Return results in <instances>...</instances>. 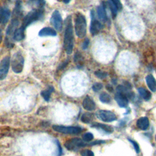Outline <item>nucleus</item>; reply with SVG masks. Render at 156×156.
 <instances>
[{"label": "nucleus", "mask_w": 156, "mask_h": 156, "mask_svg": "<svg viewBox=\"0 0 156 156\" xmlns=\"http://www.w3.org/2000/svg\"><path fill=\"white\" fill-rule=\"evenodd\" d=\"M74 46V34L71 23V17L68 16L66 20V27L64 34L63 46L66 52L71 54L73 52Z\"/></svg>", "instance_id": "obj_1"}, {"label": "nucleus", "mask_w": 156, "mask_h": 156, "mask_svg": "<svg viewBox=\"0 0 156 156\" xmlns=\"http://www.w3.org/2000/svg\"><path fill=\"white\" fill-rule=\"evenodd\" d=\"M74 28L76 35L80 38H83L85 36L87 32V22L85 16L80 13H77L75 17Z\"/></svg>", "instance_id": "obj_2"}, {"label": "nucleus", "mask_w": 156, "mask_h": 156, "mask_svg": "<svg viewBox=\"0 0 156 156\" xmlns=\"http://www.w3.org/2000/svg\"><path fill=\"white\" fill-rule=\"evenodd\" d=\"M43 13L44 10L43 9H34L32 10L23 19L21 26L26 29L30 24L40 20L43 15Z\"/></svg>", "instance_id": "obj_3"}, {"label": "nucleus", "mask_w": 156, "mask_h": 156, "mask_svg": "<svg viewBox=\"0 0 156 156\" xmlns=\"http://www.w3.org/2000/svg\"><path fill=\"white\" fill-rule=\"evenodd\" d=\"M24 59L23 55L20 52H17L13 54L12 61V69L15 73H20L22 72L24 67Z\"/></svg>", "instance_id": "obj_4"}, {"label": "nucleus", "mask_w": 156, "mask_h": 156, "mask_svg": "<svg viewBox=\"0 0 156 156\" xmlns=\"http://www.w3.org/2000/svg\"><path fill=\"white\" fill-rule=\"evenodd\" d=\"M65 147L70 151H75L86 146L85 142L79 138H73L64 143Z\"/></svg>", "instance_id": "obj_5"}, {"label": "nucleus", "mask_w": 156, "mask_h": 156, "mask_svg": "<svg viewBox=\"0 0 156 156\" xmlns=\"http://www.w3.org/2000/svg\"><path fill=\"white\" fill-rule=\"evenodd\" d=\"M52 127L56 132L66 134H78L82 131V129L78 126H65L62 125H53Z\"/></svg>", "instance_id": "obj_6"}, {"label": "nucleus", "mask_w": 156, "mask_h": 156, "mask_svg": "<svg viewBox=\"0 0 156 156\" xmlns=\"http://www.w3.org/2000/svg\"><path fill=\"white\" fill-rule=\"evenodd\" d=\"M96 115L98 119L104 122H112L116 119V115L109 110H100L96 113Z\"/></svg>", "instance_id": "obj_7"}, {"label": "nucleus", "mask_w": 156, "mask_h": 156, "mask_svg": "<svg viewBox=\"0 0 156 156\" xmlns=\"http://www.w3.org/2000/svg\"><path fill=\"white\" fill-rule=\"evenodd\" d=\"M10 63L9 56H5L0 62V80L4 79L8 73Z\"/></svg>", "instance_id": "obj_8"}, {"label": "nucleus", "mask_w": 156, "mask_h": 156, "mask_svg": "<svg viewBox=\"0 0 156 156\" xmlns=\"http://www.w3.org/2000/svg\"><path fill=\"white\" fill-rule=\"evenodd\" d=\"M50 22L57 30L59 31L62 29L63 24L62 18L60 12L57 10H54L52 13Z\"/></svg>", "instance_id": "obj_9"}, {"label": "nucleus", "mask_w": 156, "mask_h": 156, "mask_svg": "<svg viewBox=\"0 0 156 156\" xmlns=\"http://www.w3.org/2000/svg\"><path fill=\"white\" fill-rule=\"evenodd\" d=\"M115 99L116 101L117 104L121 107L125 108L128 105V99L127 96L122 93L118 92L115 95Z\"/></svg>", "instance_id": "obj_10"}, {"label": "nucleus", "mask_w": 156, "mask_h": 156, "mask_svg": "<svg viewBox=\"0 0 156 156\" xmlns=\"http://www.w3.org/2000/svg\"><path fill=\"white\" fill-rule=\"evenodd\" d=\"M20 18L18 17H13L10 24L7 28L6 34L7 36L13 35L15 30L18 28V25L20 24Z\"/></svg>", "instance_id": "obj_11"}, {"label": "nucleus", "mask_w": 156, "mask_h": 156, "mask_svg": "<svg viewBox=\"0 0 156 156\" xmlns=\"http://www.w3.org/2000/svg\"><path fill=\"white\" fill-rule=\"evenodd\" d=\"M10 16V11L9 9L0 7V24H5Z\"/></svg>", "instance_id": "obj_12"}, {"label": "nucleus", "mask_w": 156, "mask_h": 156, "mask_svg": "<svg viewBox=\"0 0 156 156\" xmlns=\"http://www.w3.org/2000/svg\"><path fill=\"white\" fill-rule=\"evenodd\" d=\"M82 105L84 109L87 111H93L96 108V104L94 101L89 96H87L83 101Z\"/></svg>", "instance_id": "obj_13"}, {"label": "nucleus", "mask_w": 156, "mask_h": 156, "mask_svg": "<svg viewBox=\"0 0 156 156\" xmlns=\"http://www.w3.org/2000/svg\"><path fill=\"white\" fill-rule=\"evenodd\" d=\"M102 29V24L96 19H92L90 25V32L93 35L98 34Z\"/></svg>", "instance_id": "obj_14"}, {"label": "nucleus", "mask_w": 156, "mask_h": 156, "mask_svg": "<svg viewBox=\"0 0 156 156\" xmlns=\"http://www.w3.org/2000/svg\"><path fill=\"white\" fill-rule=\"evenodd\" d=\"M136 126L141 130H147L149 126V121L146 116L141 117L137 120Z\"/></svg>", "instance_id": "obj_15"}, {"label": "nucleus", "mask_w": 156, "mask_h": 156, "mask_svg": "<svg viewBox=\"0 0 156 156\" xmlns=\"http://www.w3.org/2000/svg\"><path fill=\"white\" fill-rule=\"evenodd\" d=\"M38 35L40 37H47V36H51V37H55L57 35L56 31L49 27L42 28L38 32Z\"/></svg>", "instance_id": "obj_16"}, {"label": "nucleus", "mask_w": 156, "mask_h": 156, "mask_svg": "<svg viewBox=\"0 0 156 156\" xmlns=\"http://www.w3.org/2000/svg\"><path fill=\"white\" fill-rule=\"evenodd\" d=\"M24 30H25V28L23 27L22 26L18 27L15 30L13 35V38L14 39V40L20 41L23 40L24 38V36H25Z\"/></svg>", "instance_id": "obj_17"}, {"label": "nucleus", "mask_w": 156, "mask_h": 156, "mask_svg": "<svg viewBox=\"0 0 156 156\" xmlns=\"http://www.w3.org/2000/svg\"><path fill=\"white\" fill-rule=\"evenodd\" d=\"M146 81L149 89L152 91H156V80L151 74H149L146 77Z\"/></svg>", "instance_id": "obj_18"}, {"label": "nucleus", "mask_w": 156, "mask_h": 156, "mask_svg": "<svg viewBox=\"0 0 156 156\" xmlns=\"http://www.w3.org/2000/svg\"><path fill=\"white\" fill-rule=\"evenodd\" d=\"M92 127H95V128H98L103 130L107 133H111L113 132V128L111 126H108L107 124H101V123H98V122H94L93 124H91Z\"/></svg>", "instance_id": "obj_19"}, {"label": "nucleus", "mask_w": 156, "mask_h": 156, "mask_svg": "<svg viewBox=\"0 0 156 156\" xmlns=\"http://www.w3.org/2000/svg\"><path fill=\"white\" fill-rule=\"evenodd\" d=\"M74 62L78 68H81L83 64V59L81 53L78 51L75 53L74 55Z\"/></svg>", "instance_id": "obj_20"}, {"label": "nucleus", "mask_w": 156, "mask_h": 156, "mask_svg": "<svg viewBox=\"0 0 156 156\" xmlns=\"http://www.w3.org/2000/svg\"><path fill=\"white\" fill-rule=\"evenodd\" d=\"M97 14L99 18L102 21H105L107 19V15L105 8L103 5H99L97 8Z\"/></svg>", "instance_id": "obj_21"}, {"label": "nucleus", "mask_w": 156, "mask_h": 156, "mask_svg": "<svg viewBox=\"0 0 156 156\" xmlns=\"http://www.w3.org/2000/svg\"><path fill=\"white\" fill-rule=\"evenodd\" d=\"M138 93L146 101H149L151 98V93L147 91V90L144 89L143 87H140L138 89Z\"/></svg>", "instance_id": "obj_22"}, {"label": "nucleus", "mask_w": 156, "mask_h": 156, "mask_svg": "<svg viewBox=\"0 0 156 156\" xmlns=\"http://www.w3.org/2000/svg\"><path fill=\"white\" fill-rule=\"evenodd\" d=\"M94 118V115L91 113H85L81 116V121L83 123L88 124L93 121Z\"/></svg>", "instance_id": "obj_23"}, {"label": "nucleus", "mask_w": 156, "mask_h": 156, "mask_svg": "<svg viewBox=\"0 0 156 156\" xmlns=\"http://www.w3.org/2000/svg\"><path fill=\"white\" fill-rule=\"evenodd\" d=\"M53 91H54V88L52 87H49L47 90L42 91L41 92V95L42 96V97L45 101H49L50 99L51 94Z\"/></svg>", "instance_id": "obj_24"}, {"label": "nucleus", "mask_w": 156, "mask_h": 156, "mask_svg": "<svg viewBox=\"0 0 156 156\" xmlns=\"http://www.w3.org/2000/svg\"><path fill=\"white\" fill-rule=\"evenodd\" d=\"M29 2L37 9H43L46 4L44 0H29Z\"/></svg>", "instance_id": "obj_25"}, {"label": "nucleus", "mask_w": 156, "mask_h": 156, "mask_svg": "<svg viewBox=\"0 0 156 156\" xmlns=\"http://www.w3.org/2000/svg\"><path fill=\"white\" fill-rule=\"evenodd\" d=\"M99 99L103 103H108L111 101V97L108 94L103 92L100 94Z\"/></svg>", "instance_id": "obj_26"}, {"label": "nucleus", "mask_w": 156, "mask_h": 156, "mask_svg": "<svg viewBox=\"0 0 156 156\" xmlns=\"http://www.w3.org/2000/svg\"><path fill=\"white\" fill-rule=\"evenodd\" d=\"M93 139V135L90 132H87L83 135V140L85 142H90Z\"/></svg>", "instance_id": "obj_27"}, {"label": "nucleus", "mask_w": 156, "mask_h": 156, "mask_svg": "<svg viewBox=\"0 0 156 156\" xmlns=\"http://www.w3.org/2000/svg\"><path fill=\"white\" fill-rule=\"evenodd\" d=\"M94 74L96 77H98L99 79H104L107 76V73L106 72L99 71V70L95 71Z\"/></svg>", "instance_id": "obj_28"}, {"label": "nucleus", "mask_w": 156, "mask_h": 156, "mask_svg": "<svg viewBox=\"0 0 156 156\" xmlns=\"http://www.w3.org/2000/svg\"><path fill=\"white\" fill-rule=\"evenodd\" d=\"M103 87V85L101 83H99V82H96L94 83L93 86H92V89L95 92H97V91H99V90H101Z\"/></svg>", "instance_id": "obj_29"}, {"label": "nucleus", "mask_w": 156, "mask_h": 156, "mask_svg": "<svg viewBox=\"0 0 156 156\" xmlns=\"http://www.w3.org/2000/svg\"><path fill=\"white\" fill-rule=\"evenodd\" d=\"M108 5L110 7V10H111V12H112V15L113 16V17H115L116 15V12H117V9L116 7H115V5L112 2H108Z\"/></svg>", "instance_id": "obj_30"}, {"label": "nucleus", "mask_w": 156, "mask_h": 156, "mask_svg": "<svg viewBox=\"0 0 156 156\" xmlns=\"http://www.w3.org/2000/svg\"><path fill=\"white\" fill-rule=\"evenodd\" d=\"M110 1L115 5V7L118 10H121L122 9V6L120 0H110Z\"/></svg>", "instance_id": "obj_31"}, {"label": "nucleus", "mask_w": 156, "mask_h": 156, "mask_svg": "<svg viewBox=\"0 0 156 156\" xmlns=\"http://www.w3.org/2000/svg\"><path fill=\"white\" fill-rule=\"evenodd\" d=\"M82 156H94V153L89 149H85L80 152Z\"/></svg>", "instance_id": "obj_32"}, {"label": "nucleus", "mask_w": 156, "mask_h": 156, "mask_svg": "<svg viewBox=\"0 0 156 156\" xmlns=\"http://www.w3.org/2000/svg\"><path fill=\"white\" fill-rule=\"evenodd\" d=\"M128 140H129V141L132 144V145L133 146V147H134V149H135L136 152V153H139V152H140V147H139L138 144L135 141L132 140H131V139H130V138H128Z\"/></svg>", "instance_id": "obj_33"}, {"label": "nucleus", "mask_w": 156, "mask_h": 156, "mask_svg": "<svg viewBox=\"0 0 156 156\" xmlns=\"http://www.w3.org/2000/svg\"><path fill=\"white\" fill-rule=\"evenodd\" d=\"M89 43H90L89 39L88 38H86L84 40V41H83V43L82 44V48H83V49H86L88 48V46L89 45Z\"/></svg>", "instance_id": "obj_34"}, {"label": "nucleus", "mask_w": 156, "mask_h": 156, "mask_svg": "<svg viewBox=\"0 0 156 156\" xmlns=\"http://www.w3.org/2000/svg\"><path fill=\"white\" fill-rule=\"evenodd\" d=\"M105 143V141H94V142H93V143H91V145H94V144H101V143Z\"/></svg>", "instance_id": "obj_35"}, {"label": "nucleus", "mask_w": 156, "mask_h": 156, "mask_svg": "<svg viewBox=\"0 0 156 156\" xmlns=\"http://www.w3.org/2000/svg\"><path fill=\"white\" fill-rule=\"evenodd\" d=\"M106 88L107 90H108L109 91H112L113 90V88L112 87H110V85H107L106 86Z\"/></svg>", "instance_id": "obj_36"}, {"label": "nucleus", "mask_w": 156, "mask_h": 156, "mask_svg": "<svg viewBox=\"0 0 156 156\" xmlns=\"http://www.w3.org/2000/svg\"><path fill=\"white\" fill-rule=\"evenodd\" d=\"M62 1H63L64 3H65V4H68V3L70 2L71 0H62Z\"/></svg>", "instance_id": "obj_37"}, {"label": "nucleus", "mask_w": 156, "mask_h": 156, "mask_svg": "<svg viewBox=\"0 0 156 156\" xmlns=\"http://www.w3.org/2000/svg\"><path fill=\"white\" fill-rule=\"evenodd\" d=\"M2 41V32H1V30L0 29V43Z\"/></svg>", "instance_id": "obj_38"}, {"label": "nucleus", "mask_w": 156, "mask_h": 156, "mask_svg": "<svg viewBox=\"0 0 156 156\" xmlns=\"http://www.w3.org/2000/svg\"><path fill=\"white\" fill-rule=\"evenodd\" d=\"M155 140H156V136H155Z\"/></svg>", "instance_id": "obj_39"}, {"label": "nucleus", "mask_w": 156, "mask_h": 156, "mask_svg": "<svg viewBox=\"0 0 156 156\" xmlns=\"http://www.w3.org/2000/svg\"><path fill=\"white\" fill-rule=\"evenodd\" d=\"M58 1H60V0H58Z\"/></svg>", "instance_id": "obj_40"}]
</instances>
